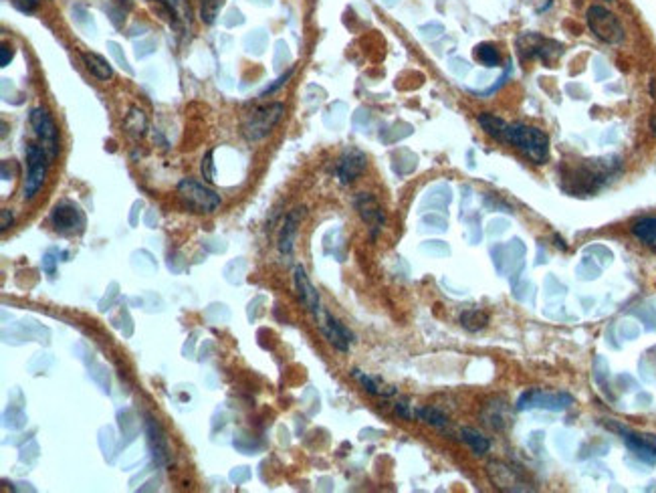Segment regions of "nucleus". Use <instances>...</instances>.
Listing matches in <instances>:
<instances>
[{"label": "nucleus", "mask_w": 656, "mask_h": 493, "mask_svg": "<svg viewBox=\"0 0 656 493\" xmlns=\"http://www.w3.org/2000/svg\"><path fill=\"white\" fill-rule=\"evenodd\" d=\"M507 144L517 148L527 160L535 164H545L549 160V138L539 127L509 124Z\"/></svg>", "instance_id": "f257e3e1"}, {"label": "nucleus", "mask_w": 656, "mask_h": 493, "mask_svg": "<svg viewBox=\"0 0 656 493\" xmlns=\"http://www.w3.org/2000/svg\"><path fill=\"white\" fill-rule=\"evenodd\" d=\"M283 114H285V105L281 102H273L267 103V105H260V107H255L243 120L240 132H243V136L248 142H259V139L267 138L271 134L275 126L281 122Z\"/></svg>", "instance_id": "f03ea898"}, {"label": "nucleus", "mask_w": 656, "mask_h": 493, "mask_svg": "<svg viewBox=\"0 0 656 493\" xmlns=\"http://www.w3.org/2000/svg\"><path fill=\"white\" fill-rule=\"evenodd\" d=\"M586 21H588L590 31L594 33V37L600 38L602 43L620 45L626 38L624 26L618 21V16L614 13H610L606 6H602V4L590 6L588 13H586Z\"/></svg>", "instance_id": "7ed1b4c3"}, {"label": "nucleus", "mask_w": 656, "mask_h": 493, "mask_svg": "<svg viewBox=\"0 0 656 493\" xmlns=\"http://www.w3.org/2000/svg\"><path fill=\"white\" fill-rule=\"evenodd\" d=\"M178 196L182 198L186 208H190L192 213L199 215H208L214 213L221 206V196L208 186L200 184L192 178H184L178 184Z\"/></svg>", "instance_id": "20e7f679"}, {"label": "nucleus", "mask_w": 656, "mask_h": 493, "mask_svg": "<svg viewBox=\"0 0 656 493\" xmlns=\"http://www.w3.org/2000/svg\"><path fill=\"white\" fill-rule=\"evenodd\" d=\"M49 156L47 152L37 146V144H31L26 146V162H28V174L25 180V201L35 198L38 190L43 189L45 184V178H47V168H49Z\"/></svg>", "instance_id": "39448f33"}, {"label": "nucleus", "mask_w": 656, "mask_h": 493, "mask_svg": "<svg viewBox=\"0 0 656 493\" xmlns=\"http://www.w3.org/2000/svg\"><path fill=\"white\" fill-rule=\"evenodd\" d=\"M487 475L491 483L495 485L499 492H533L531 483L523 477L519 469L501 463V461H491L487 465Z\"/></svg>", "instance_id": "423d86ee"}, {"label": "nucleus", "mask_w": 656, "mask_h": 493, "mask_svg": "<svg viewBox=\"0 0 656 493\" xmlns=\"http://www.w3.org/2000/svg\"><path fill=\"white\" fill-rule=\"evenodd\" d=\"M31 126L41 139V148L47 152L51 160L59 156V127L45 107H35L31 112Z\"/></svg>", "instance_id": "0eeeda50"}, {"label": "nucleus", "mask_w": 656, "mask_h": 493, "mask_svg": "<svg viewBox=\"0 0 656 493\" xmlns=\"http://www.w3.org/2000/svg\"><path fill=\"white\" fill-rule=\"evenodd\" d=\"M315 319H317V326H319L322 334L325 336V340L329 341L335 350H339V352H347V350H349V346H351V341L356 340V336H354L337 317H334L329 312L322 309V312L315 316Z\"/></svg>", "instance_id": "6e6552de"}, {"label": "nucleus", "mask_w": 656, "mask_h": 493, "mask_svg": "<svg viewBox=\"0 0 656 493\" xmlns=\"http://www.w3.org/2000/svg\"><path fill=\"white\" fill-rule=\"evenodd\" d=\"M51 223L63 235H75L85 228V215L73 203L57 204L51 213Z\"/></svg>", "instance_id": "1a4fd4ad"}, {"label": "nucleus", "mask_w": 656, "mask_h": 493, "mask_svg": "<svg viewBox=\"0 0 656 493\" xmlns=\"http://www.w3.org/2000/svg\"><path fill=\"white\" fill-rule=\"evenodd\" d=\"M571 405V396L568 394H547L544 391H527L521 394L517 410L527 408H549V410H566Z\"/></svg>", "instance_id": "9d476101"}, {"label": "nucleus", "mask_w": 656, "mask_h": 493, "mask_svg": "<svg viewBox=\"0 0 656 493\" xmlns=\"http://www.w3.org/2000/svg\"><path fill=\"white\" fill-rule=\"evenodd\" d=\"M620 430L622 441L626 442V447L630 449L634 455H638L648 463H655L656 459V435H642V433H632V430L614 427Z\"/></svg>", "instance_id": "9b49d317"}, {"label": "nucleus", "mask_w": 656, "mask_h": 493, "mask_svg": "<svg viewBox=\"0 0 656 493\" xmlns=\"http://www.w3.org/2000/svg\"><path fill=\"white\" fill-rule=\"evenodd\" d=\"M356 208H358L359 216H361V221L370 227L371 237H376L378 235V230L384 227L386 223V216L384 211H382V206L378 204V201L371 196V194H359L358 198H356Z\"/></svg>", "instance_id": "f8f14e48"}, {"label": "nucleus", "mask_w": 656, "mask_h": 493, "mask_svg": "<svg viewBox=\"0 0 656 493\" xmlns=\"http://www.w3.org/2000/svg\"><path fill=\"white\" fill-rule=\"evenodd\" d=\"M293 279H295V287H297V295H299V302L305 305V309L313 314V316H317L319 312H322V302H319V293L317 290L313 287V283L307 277V273H305V269L301 265L295 267V273H293Z\"/></svg>", "instance_id": "ddd939ff"}, {"label": "nucleus", "mask_w": 656, "mask_h": 493, "mask_svg": "<svg viewBox=\"0 0 656 493\" xmlns=\"http://www.w3.org/2000/svg\"><path fill=\"white\" fill-rule=\"evenodd\" d=\"M366 164H368L366 154L359 152V150H349V152L342 156L335 174H337L342 184H349V182H354L366 170Z\"/></svg>", "instance_id": "4468645a"}, {"label": "nucleus", "mask_w": 656, "mask_h": 493, "mask_svg": "<svg viewBox=\"0 0 656 493\" xmlns=\"http://www.w3.org/2000/svg\"><path fill=\"white\" fill-rule=\"evenodd\" d=\"M305 215H307V211H305L303 206L293 208V211L287 215L285 223H283V228H281V235H279V251L283 255H291V251H293V240H295V235H297L299 223L303 221V216Z\"/></svg>", "instance_id": "2eb2a0df"}, {"label": "nucleus", "mask_w": 656, "mask_h": 493, "mask_svg": "<svg viewBox=\"0 0 656 493\" xmlns=\"http://www.w3.org/2000/svg\"><path fill=\"white\" fill-rule=\"evenodd\" d=\"M477 122H479V126L483 127V132L487 136H491L495 142L507 144L509 124L505 120H501V117H497L493 114H479L477 115Z\"/></svg>", "instance_id": "dca6fc26"}, {"label": "nucleus", "mask_w": 656, "mask_h": 493, "mask_svg": "<svg viewBox=\"0 0 656 493\" xmlns=\"http://www.w3.org/2000/svg\"><path fill=\"white\" fill-rule=\"evenodd\" d=\"M81 59L85 63L87 71L93 77H97L100 81H107L113 77V67L107 63L105 57H101L97 53H81Z\"/></svg>", "instance_id": "f3484780"}, {"label": "nucleus", "mask_w": 656, "mask_h": 493, "mask_svg": "<svg viewBox=\"0 0 656 493\" xmlns=\"http://www.w3.org/2000/svg\"><path fill=\"white\" fill-rule=\"evenodd\" d=\"M632 233L636 239H640L644 245L656 251V216H644L632 225Z\"/></svg>", "instance_id": "a211bd4d"}, {"label": "nucleus", "mask_w": 656, "mask_h": 493, "mask_svg": "<svg viewBox=\"0 0 656 493\" xmlns=\"http://www.w3.org/2000/svg\"><path fill=\"white\" fill-rule=\"evenodd\" d=\"M460 437H462V441L471 447V451L475 455H485L491 449V441L485 437L481 430L472 429V427H465V429L460 430Z\"/></svg>", "instance_id": "6ab92c4d"}, {"label": "nucleus", "mask_w": 656, "mask_h": 493, "mask_svg": "<svg viewBox=\"0 0 656 493\" xmlns=\"http://www.w3.org/2000/svg\"><path fill=\"white\" fill-rule=\"evenodd\" d=\"M351 376L358 380L359 384L364 386V391L368 392V394H371V396H392V394L396 392L394 386L382 388V386L378 384V380H374L371 376H368V374H364V372L358 370V368H354V370H351Z\"/></svg>", "instance_id": "aec40b11"}, {"label": "nucleus", "mask_w": 656, "mask_h": 493, "mask_svg": "<svg viewBox=\"0 0 656 493\" xmlns=\"http://www.w3.org/2000/svg\"><path fill=\"white\" fill-rule=\"evenodd\" d=\"M416 418H420L422 423L436 427V429H445L448 425V417L440 408H434V406H424V408H416Z\"/></svg>", "instance_id": "412c9836"}, {"label": "nucleus", "mask_w": 656, "mask_h": 493, "mask_svg": "<svg viewBox=\"0 0 656 493\" xmlns=\"http://www.w3.org/2000/svg\"><path fill=\"white\" fill-rule=\"evenodd\" d=\"M460 324L469 332H479V329H485L489 326V316L483 314L481 309H469L460 316Z\"/></svg>", "instance_id": "4be33fe9"}, {"label": "nucleus", "mask_w": 656, "mask_h": 493, "mask_svg": "<svg viewBox=\"0 0 656 493\" xmlns=\"http://www.w3.org/2000/svg\"><path fill=\"white\" fill-rule=\"evenodd\" d=\"M475 57H477V61L481 65H485V67H497L499 61H501V55L497 51L495 45H491V43H481V45H477Z\"/></svg>", "instance_id": "5701e85b"}, {"label": "nucleus", "mask_w": 656, "mask_h": 493, "mask_svg": "<svg viewBox=\"0 0 656 493\" xmlns=\"http://www.w3.org/2000/svg\"><path fill=\"white\" fill-rule=\"evenodd\" d=\"M132 112L136 115V124H132V115H127V120H125V127L129 129V134H134V136H144V132H146V126H148V122H146V115L142 110H137V107H132Z\"/></svg>", "instance_id": "b1692460"}, {"label": "nucleus", "mask_w": 656, "mask_h": 493, "mask_svg": "<svg viewBox=\"0 0 656 493\" xmlns=\"http://www.w3.org/2000/svg\"><path fill=\"white\" fill-rule=\"evenodd\" d=\"M223 6V0H202V21L204 23H214V18H216V14H218V9Z\"/></svg>", "instance_id": "393cba45"}, {"label": "nucleus", "mask_w": 656, "mask_h": 493, "mask_svg": "<svg viewBox=\"0 0 656 493\" xmlns=\"http://www.w3.org/2000/svg\"><path fill=\"white\" fill-rule=\"evenodd\" d=\"M200 172H202V178H204L206 182H212V180H214V162H212V150H211V152L204 154V158H202V164H200Z\"/></svg>", "instance_id": "a878e982"}, {"label": "nucleus", "mask_w": 656, "mask_h": 493, "mask_svg": "<svg viewBox=\"0 0 656 493\" xmlns=\"http://www.w3.org/2000/svg\"><path fill=\"white\" fill-rule=\"evenodd\" d=\"M291 75H293V69H289L285 75H281L279 79H277V83H273V85H269V88L265 89V91L260 93V97H265V95H269V93H273V91H277V89L281 88V85H285L287 79H289Z\"/></svg>", "instance_id": "bb28decb"}, {"label": "nucleus", "mask_w": 656, "mask_h": 493, "mask_svg": "<svg viewBox=\"0 0 656 493\" xmlns=\"http://www.w3.org/2000/svg\"><path fill=\"white\" fill-rule=\"evenodd\" d=\"M11 61H13V47L2 45V49H0V65L6 67V65H11Z\"/></svg>", "instance_id": "cd10ccee"}, {"label": "nucleus", "mask_w": 656, "mask_h": 493, "mask_svg": "<svg viewBox=\"0 0 656 493\" xmlns=\"http://www.w3.org/2000/svg\"><path fill=\"white\" fill-rule=\"evenodd\" d=\"M0 216H2L0 228H2V230H9L11 225H13V213H11L9 208H2V211H0Z\"/></svg>", "instance_id": "c85d7f7f"}, {"label": "nucleus", "mask_w": 656, "mask_h": 493, "mask_svg": "<svg viewBox=\"0 0 656 493\" xmlns=\"http://www.w3.org/2000/svg\"><path fill=\"white\" fill-rule=\"evenodd\" d=\"M43 269H45L49 275L55 273V259H53V253H51V251L45 255V259H43Z\"/></svg>", "instance_id": "c756f323"}, {"label": "nucleus", "mask_w": 656, "mask_h": 493, "mask_svg": "<svg viewBox=\"0 0 656 493\" xmlns=\"http://www.w3.org/2000/svg\"><path fill=\"white\" fill-rule=\"evenodd\" d=\"M396 413L402 418H412V415L408 413V405H406V403H400V405H396Z\"/></svg>", "instance_id": "7c9ffc66"}, {"label": "nucleus", "mask_w": 656, "mask_h": 493, "mask_svg": "<svg viewBox=\"0 0 656 493\" xmlns=\"http://www.w3.org/2000/svg\"><path fill=\"white\" fill-rule=\"evenodd\" d=\"M650 127H652V132H655V136H656V115L650 117Z\"/></svg>", "instance_id": "2f4dec72"}, {"label": "nucleus", "mask_w": 656, "mask_h": 493, "mask_svg": "<svg viewBox=\"0 0 656 493\" xmlns=\"http://www.w3.org/2000/svg\"><path fill=\"white\" fill-rule=\"evenodd\" d=\"M606 2H612V0H606Z\"/></svg>", "instance_id": "473e14b6"}]
</instances>
